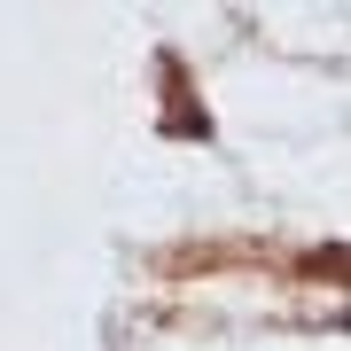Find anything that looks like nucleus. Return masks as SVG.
Masks as SVG:
<instances>
[]
</instances>
